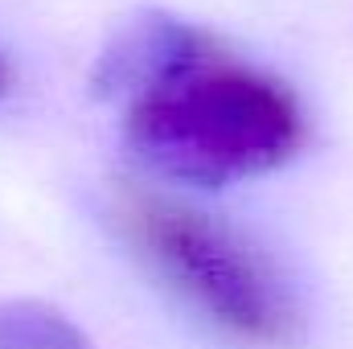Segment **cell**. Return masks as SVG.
I'll use <instances>...</instances> for the list:
<instances>
[{
	"label": "cell",
	"mask_w": 353,
	"mask_h": 349,
	"mask_svg": "<svg viewBox=\"0 0 353 349\" xmlns=\"http://www.w3.org/2000/svg\"><path fill=\"white\" fill-rule=\"evenodd\" d=\"M123 148L161 181L226 189L283 169L308 140V115L283 79L201 33L123 107Z\"/></svg>",
	"instance_id": "6da1fadb"
},
{
	"label": "cell",
	"mask_w": 353,
	"mask_h": 349,
	"mask_svg": "<svg viewBox=\"0 0 353 349\" xmlns=\"http://www.w3.org/2000/svg\"><path fill=\"white\" fill-rule=\"evenodd\" d=\"M0 349H99L90 333L58 304L33 296L0 300Z\"/></svg>",
	"instance_id": "3957f363"
},
{
	"label": "cell",
	"mask_w": 353,
	"mask_h": 349,
	"mask_svg": "<svg viewBox=\"0 0 353 349\" xmlns=\"http://www.w3.org/2000/svg\"><path fill=\"white\" fill-rule=\"evenodd\" d=\"M4 90H8V66L0 62V94H4Z\"/></svg>",
	"instance_id": "277c9868"
},
{
	"label": "cell",
	"mask_w": 353,
	"mask_h": 349,
	"mask_svg": "<svg viewBox=\"0 0 353 349\" xmlns=\"http://www.w3.org/2000/svg\"><path fill=\"white\" fill-rule=\"evenodd\" d=\"M115 222L140 259L234 341L288 346L300 333V304L288 279L234 226L144 189L115 197Z\"/></svg>",
	"instance_id": "7a4b0ae2"
}]
</instances>
